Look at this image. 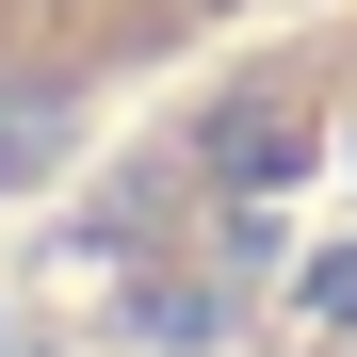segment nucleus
Masks as SVG:
<instances>
[{
    "instance_id": "nucleus-1",
    "label": "nucleus",
    "mask_w": 357,
    "mask_h": 357,
    "mask_svg": "<svg viewBox=\"0 0 357 357\" xmlns=\"http://www.w3.org/2000/svg\"><path fill=\"white\" fill-rule=\"evenodd\" d=\"M49 146H66V98H49V82H17V98H0V178H33Z\"/></svg>"
}]
</instances>
